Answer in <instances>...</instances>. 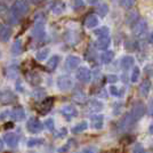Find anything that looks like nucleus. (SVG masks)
Listing matches in <instances>:
<instances>
[{
  "label": "nucleus",
  "instance_id": "1",
  "mask_svg": "<svg viewBox=\"0 0 153 153\" xmlns=\"http://www.w3.org/2000/svg\"><path fill=\"white\" fill-rule=\"evenodd\" d=\"M145 113V106L142 102H136L134 104L133 108L130 110V112H128L127 114L123 117L121 121L119 122V129L121 131L129 130L131 127H134L136 122L140 120V118Z\"/></svg>",
  "mask_w": 153,
  "mask_h": 153
},
{
  "label": "nucleus",
  "instance_id": "2",
  "mask_svg": "<svg viewBox=\"0 0 153 153\" xmlns=\"http://www.w3.org/2000/svg\"><path fill=\"white\" fill-rule=\"evenodd\" d=\"M29 9H30V7L25 0H17L9 10L8 21L12 24H16L21 17H23L24 15L29 13Z\"/></svg>",
  "mask_w": 153,
  "mask_h": 153
},
{
  "label": "nucleus",
  "instance_id": "3",
  "mask_svg": "<svg viewBox=\"0 0 153 153\" xmlns=\"http://www.w3.org/2000/svg\"><path fill=\"white\" fill-rule=\"evenodd\" d=\"M34 26L32 29V37L34 39H42L45 37V22L46 17L42 13H39L34 17Z\"/></svg>",
  "mask_w": 153,
  "mask_h": 153
},
{
  "label": "nucleus",
  "instance_id": "4",
  "mask_svg": "<svg viewBox=\"0 0 153 153\" xmlns=\"http://www.w3.org/2000/svg\"><path fill=\"white\" fill-rule=\"evenodd\" d=\"M26 129L32 134H39L42 131L44 125L37 118H30L26 122Z\"/></svg>",
  "mask_w": 153,
  "mask_h": 153
},
{
  "label": "nucleus",
  "instance_id": "5",
  "mask_svg": "<svg viewBox=\"0 0 153 153\" xmlns=\"http://www.w3.org/2000/svg\"><path fill=\"white\" fill-rule=\"evenodd\" d=\"M76 79L79 80V81H81L83 83H87L90 81V79H91V72L88 68H86V66H81V68H79L78 70H76Z\"/></svg>",
  "mask_w": 153,
  "mask_h": 153
},
{
  "label": "nucleus",
  "instance_id": "6",
  "mask_svg": "<svg viewBox=\"0 0 153 153\" xmlns=\"http://www.w3.org/2000/svg\"><path fill=\"white\" fill-rule=\"evenodd\" d=\"M73 86V80L69 76H61L57 79V87L62 91H66L72 88Z\"/></svg>",
  "mask_w": 153,
  "mask_h": 153
},
{
  "label": "nucleus",
  "instance_id": "7",
  "mask_svg": "<svg viewBox=\"0 0 153 153\" xmlns=\"http://www.w3.org/2000/svg\"><path fill=\"white\" fill-rule=\"evenodd\" d=\"M147 30V22L145 19H138L133 26V33L136 37H142Z\"/></svg>",
  "mask_w": 153,
  "mask_h": 153
},
{
  "label": "nucleus",
  "instance_id": "8",
  "mask_svg": "<svg viewBox=\"0 0 153 153\" xmlns=\"http://www.w3.org/2000/svg\"><path fill=\"white\" fill-rule=\"evenodd\" d=\"M16 101V96L14 95L13 91L8 89L0 90V103L2 104H10Z\"/></svg>",
  "mask_w": 153,
  "mask_h": 153
},
{
  "label": "nucleus",
  "instance_id": "9",
  "mask_svg": "<svg viewBox=\"0 0 153 153\" xmlns=\"http://www.w3.org/2000/svg\"><path fill=\"white\" fill-rule=\"evenodd\" d=\"M61 113L68 120H71L72 118H74V117L78 115V110L73 105H65V106L61 108Z\"/></svg>",
  "mask_w": 153,
  "mask_h": 153
},
{
  "label": "nucleus",
  "instance_id": "10",
  "mask_svg": "<svg viewBox=\"0 0 153 153\" xmlns=\"http://www.w3.org/2000/svg\"><path fill=\"white\" fill-rule=\"evenodd\" d=\"M4 142L9 147H16L19 144V136L15 133H7L4 136Z\"/></svg>",
  "mask_w": 153,
  "mask_h": 153
},
{
  "label": "nucleus",
  "instance_id": "11",
  "mask_svg": "<svg viewBox=\"0 0 153 153\" xmlns=\"http://www.w3.org/2000/svg\"><path fill=\"white\" fill-rule=\"evenodd\" d=\"M10 117L15 121H22L25 119V111L22 106H15L10 111Z\"/></svg>",
  "mask_w": 153,
  "mask_h": 153
},
{
  "label": "nucleus",
  "instance_id": "12",
  "mask_svg": "<svg viewBox=\"0 0 153 153\" xmlns=\"http://www.w3.org/2000/svg\"><path fill=\"white\" fill-rule=\"evenodd\" d=\"M12 36V29L9 25L0 24V41L7 42Z\"/></svg>",
  "mask_w": 153,
  "mask_h": 153
},
{
  "label": "nucleus",
  "instance_id": "13",
  "mask_svg": "<svg viewBox=\"0 0 153 153\" xmlns=\"http://www.w3.org/2000/svg\"><path fill=\"white\" fill-rule=\"evenodd\" d=\"M80 62H81L80 57L74 56V55H71V56H69V57L66 58V61H65V66H66L68 70H76V68L79 66Z\"/></svg>",
  "mask_w": 153,
  "mask_h": 153
},
{
  "label": "nucleus",
  "instance_id": "14",
  "mask_svg": "<svg viewBox=\"0 0 153 153\" xmlns=\"http://www.w3.org/2000/svg\"><path fill=\"white\" fill-rule=\"evenodd\" d=\"M90 120H91V127L94 128V129H102L103 128V125H104V118H103L102 114H94L91 115V118H90Z\"/></svg>",
  "mask_w": 153,
  "mask_h": 153
},
{
  "label": "nucleus",
  "instance_id": "15",
  "mask_svg": "<svg viewBox=\"0 0 153 153\" xmlns=\"http://www.w3.org/2000/svg\"><path fill=\"white\" fill-rule=\"evenodd\" d=\"M111 44V39L108 36H105V37H100L98 40L96 41V47L100 49V51H105L108 49V46Z\"/></svg>",
  "mask_w": 153,
  "mask_h": 153
},
{
  "label": "nucleus",
  "instance_id": "16",
  "mask_svg": "<svg viewBox=\"0 0 153 153\" xmlns=\"http://www.w3.org/2000/svg\"><path fill=\"white\" fill-rule=\"evenodd\" d=\"M53 104H54V98L53 97L46 98L45 101L40 104V112H41V114H46L48 111H51V108H53Z\"/></svg>",
  "mask_w": 153,
  "mask_h": 153
},
{
  "label": "nucleus",
  "instance_id": "17",
  "mask_svg": "<svg viewBox=\"0 0 153 153\" xmlns=\"http://www.w3.org/2000/svg\"><path fill=\"white\" fill-rule=\"evenodd\" d=\"M98 25V19L97 16L91 14V15H88L86 19H85V26L88 27V29H93V27H96Z\"/></svg>",
  "mask_w": 153,
  "mask_h": 153
},
{
  "label": "nucleus",
  "instance_id": "18",
  "mask_svg": "<svg viewBox=\"0 0 153 153\" xmlns=\"http://www.w3.org/2000/svg\"><path fill=\"white\" fill-rule=\"evenodd\" d=\"M151 81L149 80V79H145L143 82L140 83V95L143 96V97H146L149 95V93H150V89H151Z\"/></svg>",
  "mask_w": 153,
  "mask_h": 153
},
{
  "label": "nucleus",
  "instance_id": "19",
  "mask_svg": "<svg viewBox=\"0 0 153 153\" xmlns=\"http://www.w3.org/2000/svg\"><path fill=\"white\" fill-rule=\"evenodd\" d=\"M135 63V58L133 56H125L121 58L120 64H121V68L123 70H129Z\"/></svg>",
  "mask_w": 153,
  "mask_h": 153
},
{
  "label": "nucleus",
  "instance_id": "20",
  "mask_svg": "<svg viewBox=\"0 0 153 153\" xmlns=\"http://www.w3.org/2000/svg\"><path fill=\"white\" fill-rule=\"evenodd\" d=\"M59 61H61V57H59L58 55L51 56V57L49 58V61L47 62V69H48L49 71H54L56 68H57Z\"/></svg>",
  "mask_w": 153,
  "mask_h": 153
},
{
  "label": "nucleus",
  "instance_id": "21",
  "mask_svg": "<svg viewBox=\"0 0 153 153\" xmlns=\"http://www.w3.org/2000/svg\"><path fill=\"white\" fill-rule=\"evenodd\" d=\"M65 9V4L62 1H56L53 6H51V12L55 14V15H59L62 14Z\"/></svg>",
  "mask_w": 153,
  "mask_h": 153
},
{
  "label": "nucleus",
  "instance_id": "22",
  "mask_svg": "<svg viewBox=\"0 0 153 153\" xmlns=\"http://www.w3.org/2000/svg\"><path fill=\"white\" fill-rule=\"evenodd\" d=\"M113 57H114V53L111 51H106L101 55V62L103 64H108L112 62Z\"/></svg>",
  "mask_w": 153,
  "mask_h": 153
},
{
  "label": "nucleus",
  "instance_id": "23",
  "mask_svg": "<svg viewBox=\"0 0 153 153\" xmlns=\"http://www.w3.org/2000/svg\"><path fill=\"white\" fill-rule=\"evenodd\" d=\"M22 51H23V46H22V41L17 39L15 42L13 44L12 46V54L15 55V56H17L19 54H22Z\"/></svg>",
  "mask_w": 153,
  "mask_h": 153
},
{
  "label": "nucleus",
  "instance_id": "24",
  "mask_svg": "<svg viewBox=\"0 0 153 153\" xmlns=\"http://www.w3.org/2000/svg\"><path fill=\"white\" fill-rule=\"evenodd\" d=\"M88 128V123L86 121H81L79 123H76L74 127L72 128V133L73 134H79V133H82L86 129Z\"/></svg>",
  "mask_w": 153,
  "mask_h": 153
},
{
  "label": "nucleus",
  "instance_id": "25",
  "mask_svg": "<svg viewBox=\"0 0 153 153\" xmlns=\"http://www.w3.org/2000/svg\"><path fill=\"white\" fill-rule=\"evenodd\" d=\"M49 48H42V49H40V51H37V54H36V58L38 59V61H45L46 58L48 57V55H49Z\"/></svg>",
  "mask_w": 153,
  "mask_h": 153
},
{
  "label": "nucleus",
  "instance_id": "26",
  "mask_svg": "<svg viewBox=\"0 0 153 153\" xmlns=\"http://www.w3.org/2000/svg\"><path fill=\"white\" fill-rule=\"evenodd\" d=\"M140 19V16H138V14L137 12H131V13L128 14L127 16V23L129 26H134V24L138 21Z\"/></svg>",
  "mask_w": 153,
  "mask_h": 153
},
{
  "label": "nucleus",
  "instance_id": "27",
  "mask_svg": "<svg viewBox=\"0 0 153 153\" xmlns=\"http://www.w3.org/2000/svg\"><path fill=\"white\" fill-rule=\"evenodd\" d=\"M89 108L93 112H100L103 108V104L97 100H93L89 102Z\"/></svg>",
  "mask_w": 153,
  "mask_h": 153
},
{
  "label": "nucleus",
  "instance_id": "28",
  "mask_svg": "<svg viewBox=\"0 0 153 153\" xmlns=\"http://www.w3.org/2000/svg\"><path fill=\"white\" fill-rule=\"evenodd\" d=\"M108 33H110V30H108V26H102V27L96 29L95 31H94V34L97 36L98 38H100V37H105V36H108Z\"/></svg>",
  "mask_w": 153,
  "mask_h": 153
},
{
  "label": "nucleus",
  "instance_id": "29",
  "mask_svg": "<svg viewBox=\"0 0 153 153\" xmlns=\"http://www.w3.org/2000/svg\"><path fill=\"white\" fill-rule=\"evenodd\" d=\"M108 13V6L106 4H102L101 6L97 7V14H98L101 17H104Z\"/></svg>",
  "mask_w": 153,
  "mask_h": 153
},
{
  "label": "nucleus",
  "instance_id": "30",
  "mask_svg": "<svg viewBox=\"0 0 153 153\" xmlns=\"http://www.w3.org/2000/svg\"><path fill=\"white\" fill-rule=\"evenodd\" d=\"M73 100H74L76 103H83L85 100H86V96H85V94H83L82 91L78 90V91L74 93V95H73Z\"/></svg>",
  "mask_w": 153,
  "mask_h": 153
},
{
  "label": "nucleus",
  "instance_id": "31",
  "mask_svg": "<svg viewBox=\"0 0 153 153\" xmlns=\"http://www.w3.org/2000/svg\"><path fill=\"white\" fill-rule=\"evenodd\" d=\"M140 69L137 68V66H135L133 72H131V76H130V81L131 82H137L138 81V79H140Z\"/></svg>",
  "mask_w": 153,
  "mask_h": 153
},
{
  "label": "nucleus",
  "instance_id": "32",
  "mask_svg": "<svg viewBox=\"0 0 153 153\" xmlns=\"http://www.w3.org/2000/svg\"><path fill=\"white\" fill-rule=\"evenodd\" d=\"M44 143V140L42 138H31V140H27V146L29 147H33L36 145H41Z\"/></svg>",
  "mask_w": 153,
  "mask_h": 153
},
{
  "label": "nucleus",
  "instance_id": "33",
  "mask_svg": "<svg viewBox=\"0 0 153 153\" xmlns=\"http://www.w3.org/2000/svg\"><path fill=\"white\" fill-rule=\"evenodd\" d=\"M29 81H30L32 85H38V83L41 81V78H40L37 73H31V74H29Z\"/></svg>",
  "mask_w": 153,
  "mask_h": 153
},
{
  "label": "nucleus",
  "instance_id": "34",
  "mask_svg": "<svg viewBox=\"0 0 153 153\" xmlns=\"http://www.w3.org/2000/svg\"><path fill=\"white\" fill-rule=\"evenodd\" d=\"M73 140H70L65 145H63V146H61L59 149L57 150V152L58 153H66L68 151H70V149H71V145H72V143H73Z\"/></svg>",
  "mask_w": 153,
  "mask_h": 153
},
{
  "label": "nucleus",
  "instance_id": "35",
  "mask_svg": "<svg viewBox=\"0 0 153 153\" xmlns=\"http://www.w3.org/2000/svg\"><path fill=\"white\" fill-rule=\"evenodd\" d=\"M120 4H121L122 7L129 9V8H131V7L134 6L135 0H120Z\"/></svg>",
  "mask_w": 153,
  "mask_h": 153
},
{
  "label": "nucleus",
  "instance_id": "36",
  "mask_svg": "<svg viewBox=\"0 0 153 153\" xmlns=\"http://www.w3.org/2000/svg\"><path fill=\"white\" fill-rule=\"evenodd\" d=\"M45 126L47 129H49L51 131L54 130V128H55V125H54V120L53 119H47L45 122Z\"/></svg>",
  "mask_w": 153,
  "mask_h": 153
},
{
  "label": "nucleus",
  "instance_id": "37",
  "mask_svg": "<svg viewBox=\"0 0 153 153\" xmlns=\"http://www.w3.org/2000/svg\"><path fill=\"white\" fill-rule=\"evenodd\" d=\"M126 49L129 51H133L136 49V44H135L134 41H127L126 42Z\"/></svg>",
  "mask_w": 153,
  "mask_h": 153
},
{
  "label": "nucleus",
  "instance_id": "38",
  "mask_svg": "<svg viewBox=\"0 0 153 153\" xmlns=\"http://www.w3.org/2000/svg\"><path fill=\"white\" fill-rule=\"evenodd\" d=\"M133 153H145V150H144L143 145H140V144H136L135 147H134Z\"/></svg>",
  "mask_w": 153,
  "mask_h": 153
},
{
  "label": "nucleus",
  "instance_id": "39",
  "mask_svg": "<svg viewBox=\"0 0 153 153\" xmlns=\"http://www.w3.org/2000/svg\"><path fill=\"white\" fill-rule=\"evenodd\" d=\"M79 153H97V149H96V147H93V146L85 147L82 151Z\"/></svg>",
  "mask_w": 153,
  "mask_h": 153
},
{
  "label": "nucleus",
  "instance_id": "40",
  "mask_svg": "<svg viewBox=\"0 0 153 153\" xmlns=\"http://www.w3.org/2000/svg\"><path fill=\"white\" fill-rule=\"evenodd\" d=\"M110 91H111V94L113 96H121L120 93H119V90H118V88H117L115 86H111V87H110Z\"/></svg>",
  "mask_w": 153,
  "mask_h": 153
},
{
  "label": "nucleus",
  "instance_id": "41",
  "mask_svg": "<svg viewBox=\"0 0 153 153\" xmlns=\"http://www.w3.org/2000/svg\"><path fill=\"white\" fill-rule=\"evenodd\" d=\"M147 112H149V114L153 117V98L150 100V102H149V106H147Z\"/></svg>",
  "mask_w": 153,
  "mask_h": 153
},
{
  "label": "nucleus",
  "instance_id": "42",
  "mask_svg": "<svg viewBox=\"0 0 153 153\" xmlns=\"http://www.w3.org/2000/svg\"><path fill=\"white\" fill-rule=\"evenodd\" d=\"M82 6H83V1H82V0H74V2H73V8H74V9L81 8Z\"/></svg>",
  "mask_w": 153,
  "mask_h": 153
},
{
  "label": "nucleus",
  "instance_id": "43",
  "mask_svg": "<svg viewBox=\"0 0 153 153\" xmlns=\"http://www.w3.org/2000/svg\"><path fill=\"white\" fill-rule=\"evenodd\" d=\"M108 81L110 83H114L118 81V78H117V76H108Z\"/></svg>",
  "mask_w": 153,
  "mask_h": 153
},
{
  "label": "nucleus",
  "instance_id": "44",
  "mask_svg": "<svg viewBox=\"0 0 153 153\" xmlns=\"http://www.w3.org/2000/svg\"><path fill=\"white\" fill-rule=\"evenodd\" d=\"M101 0H87V2L89 4V5H96V4H98Z\"/></svg>",
  "mask_w": 153,
  "mask_h": 153
},
{
  "label": "nucleus",
  "instance_id": "45",
  "mask_svg": "<svg viewBox=\"0 0 153 153\" xmlns=\"http://www.w3.org/2000/svg\"><path fill=\"white\" fill-rule=\"evenodd\" d=\"M5 9H6V5H5L4 2H1V1H0V13H1V12H4Z\"/></svg>",
  "mask_w": 153,
  "mask_h": 153
},
{
  "label": "nucleus",
  "instance_id": "46",
  "mask_svg": "<svg viewBox=\"0 0 153 153\" xmlns=\"http://www.w3.org/2000/svg\"><path fill=\"white\" fill-rule=\"evenodd\" d=\"M4 146H5V142L2 140H0V152L4 150Z\"/></svg>",
  "mask_w": 153,
  "mask_h": 153
},
{
  "label": "nucleus",
  "instance_id": "47",
  "mask_svg": "<svg viewBox=\"0 0 153 153\" xmlns=\"http://www.w3.org/2000/svg\"><path fill=\"white\" fill-rule=\"evenodd\" d=\"M32 4H34V5H37V4H40V2H42V1H45V0H30Z\"/></svg>",
  "mask_w": 153,
  "mask_h": 153
},
{
  "label": "nucleus",
  "instance_id": "48",
  "mask_svg": "<svg viewBox=\"0 0 153 153\" xmlns=\"http://www.w3.org/2000/svg\"><path fill=\"white\" fill-rule=\"evenodd\" d=\"M149 42L153 45V32L151 33V34H150V36H149Z\"/></svg>",
  "mask_w": 153,
  "mask_h": 153
},
{
  "label": "nucleus",
  "instance_id": "49",
  "mask_svg": "<svg viewBox=\"0 0 153 153\" xmlns=\"http://www.w3.org/2000/svg\"><path fill=\"white\" fill-rule=\"evenodd\" d=\"M149 133H150V134H153V122H152V125L150 126V128H149Z\"/></svg>",
  "mask_w": 153,
  "mask_h": 153
}]
</instances>
